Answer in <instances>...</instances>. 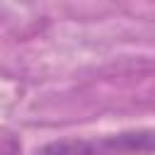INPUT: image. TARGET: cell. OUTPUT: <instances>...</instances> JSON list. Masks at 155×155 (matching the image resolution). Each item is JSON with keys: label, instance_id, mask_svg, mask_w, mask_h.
<instances>
[{"label": "cell", "instance_id": "6da1fadb", "mask_svg": "<svg viewBox=\"0 0 155 155\" xmlns=\"http://www.w3.org/2000/svg\"><path fill=\"white\" fill-rule=\"evenodd\" d=\"M153 150L150 131L119 133L102 138H68L56 140L41 150V155H148Z\"/></svg>", "mask_w": 155, "mask_h": 155}, {"label": "cell", "instance_id": "7a4b0ae2", "mask_svg": "<svg viewBox=\"0 0 155 155\" xmlns=\"http://www.w3.org/2000/svg\"><path fill=\"white\" fill-rule=\"evenodd\" d=\"M19 150H22L19 138L12 131L0 126V155H19Z\"/></svg>", "mask_w": 155, "mask_h": 155}]
</instances>
